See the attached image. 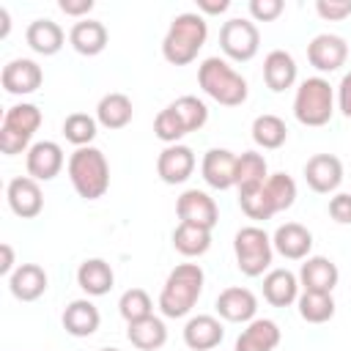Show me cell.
<instances>
[{"label":"cell","instance_id":"obj_1","mask_svg":"<svg viewBox=\"0 0 351 351\" xmlns=\"http://www.w3.org/2000/svg\"><path fill=\"white\" fill-rule=\"evenodd\" d=\"M208 38V22L197 11H184L173 16L165 38H162V55L170 66H186L197 58Z\"/></svg>","mask_w":351,"mask_h":351},{"label":"cell","instance_id":"obj_2","mask_svg":"<svg viewBox=\"0 0 351 351\" xmlns=\"http://www.w3.org/2000/svg\"><path fill=\"white\" fill-rule=\"evenodd\" d=\"M203 282L206 274L197 263H178L159 293V310L165 318H184L192 313V307L197 304L200 293H203Z\"/></svg>","mask_w":351,"mask_h":351},{"label":"cell","instance_id":"obj_3","mask_svg":"<svg viewBox=\"0 0 351 351\" xmlns=\"http://www.w3.org/2000/svg\"><path fill=\"white\" fill-rule=\"evenodd\" d=\"M197 82L208 99H214L222 107H239L247 101L250 88L247 80L222 58L211 55L197 66Z\"/></svg>","mask_w":351,"mask_h":351},{"label":"cell","instance_id":"obj_4","mask_svg":"<svg viewBox=\"0 0 351 351\" xmlns=\"http://www.w3.org/2000/svg\"><path fill=\"white\" fill-rule=\"evenodd\" d=\"M69 181L82 200H99L110 189V165L96 145L77 148L69 156Z\"/></svg>","mask_w":351,"mask_h":351},{"label":"cell","instance_id":"obj_5","mask_svg":"<svg viewBox=\"0 0 351 351\" xmlns=\"http://www.w3.org/2000/svg\"><path fill=\"white\" fill-rule=\"evenodd\" d=\"M293 115L304 126H326L335 115V90L324 77H307L293 96Z\"/></svg>","mask_w":351,"mask_h":351},{"label":"cell","instance_id":"obj_6","mask_svg":"<svg viewBox=\"0 0 351 351\" xmlns=\"http://www.w3.org/2000/svg\"><path fill=\"white\" fill-rule=\"evenodd\" d=\"M41 126V110L30 101H19L14 107L5 110L3 123H0V151L5 156H16V154H27L30 151V140Z\"/></svg>","mask_w":351,"mask_h":351},{"label":"cell","instance_id":"obj_7","mask_svg":"<svg viewBox=\"0 0 351 351\" xmlns=\"http://www.w3.org/2000/svg\"><path fill=\"white\" fill-rule=\"evenodd\" d=\"M233 252H236V266L244 277H261L271 266V255H274L271 236L258 225H247L236 230Z\"/></svg>","mask_w":351,"mask_h":351},{"label":"cell","instance_id":"obj_8","mask_svg":"<svg viewBox=\"0 0 351 351\" xmlns=\"http://www.w3.org/2000/svg\"><path fill=\"white\" fill-rule=\"evenodd\" d=\"M219 47L222 52L236 60V63H247L258 55V47H261V33L255 27V22L250 19H241V16H233L228 19L222 27H219Z\"/></svg>","mask_w":351,"mask_h":351},{"label":"cell","instance_id":"obj_9","mask_svg":"<svg viewBox=\"0 0 351 351\" xmlns=\"http://www.w3.org/2000/svg\"><path fill=\"white\" fill-rule=\"evenodd\" d=\"M176 214L181 222L189 225H200L206 230H211L219 219V208L214 203V197L203 189H186L178 200H176Z\"/></svg>","mask_w":351,"mask_h":351},{"label":"cell","instance_id":"obj_10","mask_svg":"<svg viewBox=\"0 0 351 351\" xmlns=\"http://www.w3.org/2000/svg\"><path fill=\"white\" fill-rule=\"evenodd\" d=\"M348 58V44L337 33H318L307 44V60L315 71H337Z\"/></svg>","mask_w":351,"mask_h":351},{"label":"cell","instance_id":"obj_11","mask_svg":"<svg viewBox=\"0 0 351 351\" xmlns=\"http://www.w3.org/2000/svg\"><path fill=\"white\" fill-rule=\"evenodd\" d=\"M0 82L5 88V93L11 96H27L33 90L41 88L44 82V71L36 60L30 58H16V60H8L3 66V74H0Z\"/></svg>","mask_w":351,"mask_h":351},{"label":"cell","instance_id":"obj_12","mask_svg":"<svg viewBox=\"0 0 351 351\" xmlns=\"http://www.w3.org/2000/svg\"><path fill=\"white\" fill-rule=\"evenodd\" d=\"M236 162H239V154H233L228 148H208L200 162L203 181L219 192L236 186Z\"/></svg>","mask_w":351,"mask_h":351},{"label":"cell","instance_id":"obj_13","mask_svg":"<svg viewBox=\"0 0 351 351\" xmlns=\"http://www.w3.org/2000/svg\"><path fill=\"white\" fill-rule=\"evenodd\" d=\"M304 181H307V186L313 192L329 195L343 181V162L335 154H315L304 165Z\"/></svg>","mask_w":351,"mask_h":351},{"label":"cell","instance_id":"obj_14","mask_svg":"<svg viewBox=\"0 0 351 351\" xmlns=\"http://www.w3.org/2000/svg\"><path fill=\"white\" fill-rule=\"evenodd\" d=\"M5 197H8V206L16 217L22 219H33L41 214L44 208V195H41V186L36 178L30 176H19V178H11L8 181V189H5Z\"/></svg>","mask_w":351,"mask_h":351},{"label":"cell","instance_id":"obj_15","mask_svg":"<svg viewBox=\"0 0 351 351\" xmlns=\"http://www.w3.org/2000/svg\"><path fill=\"white\" fill-rule=\"evenodd\" d=\"M63 148L52 140H38L30 145L25 165H27V176L36 181H52L60 170H63Z\"/></svg>","mask_w":351,"mask_h":351},{"label":"cell","instance_id":"obj_16","mask_svg":"<svg viewBox=\"0 0 351 351\" xmlns=\"http://www.w3.org/2000/svg\"><path fill=\"white\" fill-rule=\"evenodd\" d=\"M217 313L230 324H250L258 313V299L250 288L230 285L217 296Z\"/></svg>","mask_w":351,"mask_h":351},{"label":"cell","instance_id":"obj_17","mask_svg":"<svg viewBox=\"0 0 351 351\" xmlns=\"http://www.w3.org/2000/svg\"><path fill=\"white\" fill-rule=\"evenodd\" d=\"M195 170V154L189 145H165L156 156V173L165 184H184Z\"/></svg>","mask_w":351,"mask_h":351},{"label":"cell","instance_id":"obj_18","mask_svg":"<svg viewBox=\"0 0 351 351\" xmlns=\"http://www.w3.org/2000/svg\"><path fill=\"white\" fill-rule=\"evenodd\" d=\"M337 280H340V271H337L335 261H329L324 255L304 258V263L299 269V285L313 293H332Z\"/></svg>","mask_w":351,"mask_h":351},{"label":"cell","instance_id":"obj_19","mask_svg":"<svg viewBox=\"0 0 351 351\" xmlns=\"http://www.w3.org/2000/svg\"><path fill=\"white\" fill-rule=\"evenodd\" d=\"M271 247L288 261H304L310 258V250H313V233L299 222H285L274 230Z\"/></svg>","mask_w":351,"mask_h":351},{"label":"cell","instance_id":"obj_20","mask_svg":"<svg viewBox=\"0 0 351 351\" xmlns=\"http://www.w3.org/2000/svg\"><path fill=\"white\" fill-rule=\"evenodd\" d=\"M280 326L271 318H252L236 337L233 351H274L280 346Z\"/></svg>","mask_w":351,"mask_h":351},{"label":"cell","instance_id":"obj_21","mask_svg":"<svg viewBox=\"0 0 351 351\" xmlns=\"http://www.w3.org/2000/svg\"><path fill=\"white\" fill-rule=\"evenodd\" d=\"M60 321H63V329L71 337H90L99 329L101 315H99V307L90 299H74V302L66 304Z\"/></svg>","mask_w":351,"mask_h":351},{"label":"cell","instance_id":"obj_22","mask_svg":"<svg viewBox=\"0 0 351 351\" xmlns=\"http://www.w3.org/2000/svg\"><path fill=\"white\" fill-rule=\"evenodd\" d=\"M47 271L38 263H19L8 277V288L19 302H36L47 291Z\"/></svg>","mask_w":351,"mask_h":351},{"label":"cell","instance_id":"obj_23","mask_svg":"<svg viewBox=\"0 0 351 351\" xmlns=\"http://www.w3.org/2000/svg\"><path fill=\"white\" fill-rule=\"evenodd\" d=\"M225 329L214 315H192L184 326V343L192 351H211L222 343Z\"/></svg>","mask_w":351,"mask_h":351},{"label":"cell","instance_id":"obj_24","mask_svg":"<svg viewBox=\"0 0 351 351\" xmlns=\"http://www.w3.org/2000/svg\"><path fill=\"white\" fill-rule=\"evenodd\" d=\"M25 41L36 55H58L66 44V33L52 19H33L25 30Z\"/></svg>","mask_w":351,"mask_h":351},{"label":"cell","instance_id":"obj_25","mask_svg":"<svg viewBox=\"0 0 351 351\" xmlns=\"http://www.w3.org/2000/svg\"><path fill=\"white\" fill-rule=\"evenodd\" d=\"M263 82L274 93H282L285 88H291L296 82V60H293V55L285 52V49H271L263 58Z\"/></svg>","mask_w":351,"mask_h":351},{"label":"cell","instance_id":"obj_26","mask_svg":"<svg viewBox=\"0 0 351 351\" xmlns=\"http://www.w3.org/2000/svg\"><path fill=\"white\" fill-rule=\"evenodd\" d=\"M263 299L271 307H288L299 299V277L288 269H271L263 277Z\"/></svg>","mask_w":351,"mask_h":351},{"label":"cell","instance_id":"obj_27","mask_svg":"<svg viewBox=\"0 0 351 351\" xmlns=\"http://www.w3.org/2000/svg\"><path fill=\"white\" fill-rule=\"evenodd\" d=\"M112 282H115V274H112V266L104 258H88L77 269V285L88 296H104V293H110Z\"/></svg>","mask_w":351,"mask_h":351},{"label":"cell","instance_id":"obj_28","mask_svg":"<svg viewBox=\"0 0 351 351\" xmlns=\"http://www.w3.org/2000/svg\"><path fill=\"white\" fill-rule=\"evenodd\" d=\"M69 44L80 55L93 58V55L104 52V47H107V27L99 19H80L69 30Z\"/></svg>","mask_w":351,"mask_h":351},{"label":"cell","instance_id":"obj_29","mask_svg":"<svg viewBox=\"0 0 351 351\" xmlns=\"http://www.w3.org/2000/svg\"><path fill=\"white\" fill-rule=\"evenodd\" d=\"M126 337L137 351H159L167 343V326L162 318L148 315V318L126 324Z\"/></svg>","mask_w":351,"mask_h":351},{"label":"cell","instance_id":"obj_30","mask_svg":"<svg viewBox=\"0 0 351 351\" xmlns=\"http://www.w3.org/2000/svg\"><path fill=\"white\" fill-rule=\"evenodd\" d=\"M132 115H134V107L126 93H104L96 104V121L104 129H123L129 126Z\"/></svg>","mask_w":351,"mask_h":351},{"label":"cell","instance_id":"obj_31","mask_svg":"<svg viewBox=\"0 0 351 351\" xmlns=\"http://www.w3.org/2000/svg\"><path fill=\"white\" fill-rule=\"evenodd\" d=\"M173 247H176V252H181L184 258H200V255L208 252V247H211V230H206V228H200V225L178 222V228L173 230Z\"/></svg>","mask_w":351,"mask_h":351},{"label":"cell","instance_id":"obj_32","mask_svg":"<svg viewBox=\"0 0 351 351\" xmlns=\"http://www.w3.org/2000/svg\"><path fill=\"white\" fill-rule=\"evenodd\" d=\"M252 140H255L258 148L274 151L288 140V126H285V121L280 115L263 112V115H258L252 121Z\"/></svg>","mask_w":351,"mask_h":351},{"label":"cell","instance_id":"obj_33","mask_svg":"<svg viewBox=\"0 0 351 351\" xmlns=\"http://www.w3.org/2000/svg\"><path fill=\"white\" fill-rule=\"evenodd\" d=\"M269 178V165L263 159V154L258 151H244L239 154L236 162V189H250V186H261Z\"/></svg>","mask_w":351,"mask_h":351},{"label":"cell","instance_id":"obj_34","mask_svg":"<svg viewBox=\"0 0 351 351\" xmlns=\"http://www.w3.org/2000/svg\"><path fill=\"white\" fill-rule=\"evenodd\" d=\"M299 315L307 324H326L335 315V299L332 293H313V291H302L296 299Z\"/></svg>","mask_w":351,"mask_h":351},{"label":"cell","instance_id":"obj_35","mask_svg":"<svg viewBox=\"0 0 351 351\" xmlns=\"http://www.w3.org/2000/svg\"><path fill=\"white\" fill-rule=\"evenodd\" d=\"M170 110L176 112V118L181 121V126H184L186 134L203 129L206 121H208V107L197 96H178L176 101H170Z\"/></svg>","mask_w":351,"mask_h":351},{"label":"cell","instance_id":"obj_36","mask_svg":"<svg viewBox=\"0 0 351 351\" xmlns=\"http://www.w3.org/2000/svg\"><path fill=\"white\" fill-rule=\"evenodd\" d=\"M96 118L93 115H88V112H71V115H66V121H63V137L71 143V145H77V148H85V145H90L93 143V137H96Z\"/></svg>","mask_w":351,"mask_h":351},{"label":"cell","instance_id":"obj_37","mask_svg":"<svg viewBox=\"0 0 351 351\" xmlns=\"http://www.w3.org/2000/svg\"><path fill=\"white\" fill-rule=\"evenodd\" d=\"M263 189H266V195H269L274 211H285V208H291L293 200H296V181H293L288 173H271V176L266 178Z\"/></svg>","mask_w":351,"mask_h":351},{"label":"cell","instance_id":"obj_38","mask_svg":"<svg viewBox=\"0 0 351 351\" xmlns=\"http://www.w3.org/2000/svg\"><path fill=\"white\" fill-rule=\"evenodd\" d=\"M239 206L250 219H263L266 222V219H271L277 214L271 200H269V195H266V189H263V184L261 186H250V189H239Z\"/></svg>","mask_w":351,"mask_h":351},{"label":"cell","instance_id":"obj_39","mask_svg":"<svg viewBox=\"0 0 351 351\" xmlns=\"http://www.w3.org/2000/svg\"><path fill=\"white\" fill-rule=\"evenodd\" d=\"M151 310H154V302H151V296H148L143 288H129V291H123L121 299H118V313H121V318H123L126 324L154 315Z\"/></svg>","mask_w":351,"mask_h":351},{"label":"cell","instance_id":"obj_40","mask_svg":"<svg viewBox=\"0 0 351 351\" xmlns=\"http://www.w3.org/2000/svg\"><path fill=\"white\" fill-rule=\"evenodd\" d=\"M154 134L162 140V143H167V145H176L186 132H184V126H181V121L176 118V112L170 110V104L154 118Z\"/></svg>","mask_w":351,"mask_h":351},{"label":"cell","instance_id":"obj_41","mask_svg":"<svg viewBox=\"0 0 351 351\" xmlns=\"http://www.w3.org/2000/svg\"><path fill=\"white\" fill-rule=\"evenodd\" d=\"M315 11L326 22H343L346 16H351V0H318Z\"/></svg>","mask_w":351,"mask_h":351},{"label":"cell","instance_id":"obj_42","mask_svg":"<svg viewBox=\"0 0 351 351\" xmlns=\"http://www.w3.org/2000/svg\"><path fill=\"white\" fill-rule=\"evenodd\" d=\"M282 8V0H250V16L255 22H274Z\"/></svg>","mask_w":351,"mask_h":351},{"label":"cell","instance_id":"obj_43","mask_svg":"<svg viewBox=\"0 0 351 351\" xmlns=\"http://www.w3.org/2000/svg\"><path fill=\"white\" fill-rule=\"evenodd\" d=\"M329 217L340 225H351V195L348 192H337L329 200Z\"/></svg>","mask_w":351,"mask_h":351},{"label":"cell","instance_id":"obj_44","mask_svg":"<svg viewBox=\"0 0 351 351\" xmlns=\"http://www.w3.org/2000/svg\"><path fill=\"white\" fill-rule=\"evenodd\" d=\"M337 107L346 118H351V71L343 74V80L337 85Z\"/></svg>","mask_w":351,"mask_h":351},{"label":"cell","instance_id":"obj_45","mask_svg":"<svg viewBox=\"0 0 351 351\" xmlns=\"http://www.w3.org/2000/svg\"><path fill=\"white\" fill-rule=\"evenodd\" d=\"M58 8L69 16H85L93 11V0H58Z\"/></svg>","mask_w":351,"mask_h":351},{"label":"cell","instance_id":"obj_46","mask_svg":"<svg viewBox=\"0 0 351 351\" xmlns=\"http://www.w3.org/2000/svg\"><path fill=\"white\" fill-rule=\"evenodd\" d=\"M230 8V0H197V11L203 14H222Z\"/></svg>","mask_w":351,"mask_h":351},{"label":"cell","instance_id":"obj_47","mask_svg":"<svg viewBox=\"0 0 351 351\" xmlns=\"http://www.w3.org/2000/svg\"><path fill=\"white\" fill-rule=\"evenodd\" d=\"M0 274H5V277H11L14 274V250H11V244H0Z\"/></svg>","mask_w":351,"mask_h":351},{"label":"cell","instance_id":"obj_48","mask_svg":"<svg viewBox=\"0 0 351 351\" xmlns=\"http://www.w3.org/2000/svg\"><path fill=\"white\" fill-rule=\"evenodd\" d=\"M0 22H3V33L0 36H8V27H11V22H8V11L0 5Z\"/></svg>","mask_w":351,"mask_h":351},{"label":"cell","instance_id":"obj_49","mask_svg":"<svg viewBox=\"0 0 351 351\" xmlns=\"http://www.w3.org/2000/svg\"><path fill=\"white\" fill-rule=\"evenodd\" d=\"M99 351H121V348H99Z\"/></svg>","mask_w":351,"mask_h":351}]
</instances>
